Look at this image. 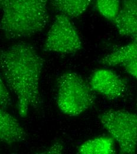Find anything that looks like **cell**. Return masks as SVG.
Segmentation results:
<instances>
[{
	"instance_id": "6da1fadb",
	"label": "cell",
	"mask_w": 137,
	"mask_h": 154,
	"mask_svg": "<svg viewBox=\"0 0 137 154\" xmlns=\"http://www.w3.org/2000/svg\"><path fill=\"white\" fill-rule=\"evenodd\" d=\"M45 60L24 42L0 50V70L7 86L16 96L19 113L26 117L41 105L40 79Z\"/></svg>"
},
{
	"instance_id": "7a4b0ae2",
	"label": "cell",
	"mask_w": 137,
	"mask_h": 154,
	"mask_svg": "<svg viewBox=\"0 0 137 154\" xmlns=\"http://www.w3.org/2000/svg\"><path fill=\"white\" fill-rule=\"evenodd\" d=\"M49 0H0V31L8 39L31 37L42 32L50 16Z\"/></svg>"
},
{
	"instance_id": "3957f363",
	"label": "cell",
	"mask_w": 137,
	"mask_h": 154,
	"mask_svg": "<svg viewBox=\"0 0 137 154\" xmlns=\"http://www.w3.org/2000/svg\"><path fill=\"white\" fill-rule=\"evenodd\" d=\"M56 102L60 110L69 116H77L94 104L95 92L78 74L67 72L57 81Z\"/></svg>"
},
{
	"instance_id": "277c9868",
	"label": "cell",
	"mask_w": 137,
	"mask_h": 154,
	"mask_svg": "<svg viewBox=\"0 0 137 154\" xmlns=\"http://www.w3.org/2000/svg\"><path fill=\"white\" fill-rule=\"evenodd\" d=\"M105 128L115 140L120 148V153L134 154L137 142V116L124 110L109 109L98 116Z\"/></svg>"
},
{
	"instance_id": "5b68a950",
	"label": "cell",
	"mask_w": 137,
	"mask_h": 154,
	"mask_svg": "<svg viewBox=\"0 0 137 154\" xmlns=\"http://www.w3.org/2000/svg\"><path fill=\"white\" fill-rule=\"evenodd\" d=\"M82 48V41L73 23L69 17L59 13L48 32L43 51L73 54Z\"/></svg>"
},
{
	"instance_id": "8992f818",
	"label": "cell",
	"mask_w": 137,
	"mask_h": 154,
	"mask_svg": "<svg viewBox=\"0 0 137 154\" xmlns=\"http://www.w3.org/2000/svg\"><path fill=\"white\" fill-rule=\"evenodd\" d=\"M89 84L95 92L109 100L124 97L128 90L127 81L108 69H100L95 71Z\"/></svg>"
},
{
	"instance_id": "52a82bcc",
	"label": "cell",
	"mask_w": 137,
	"mask_h": 154,
	"mask_svg": "<svg viewBox=\"0 0 137 154\" xmlns=\"http://www.w3.org/2000/svg\"><path fill=\"white\" fill-rule=\"evenodd\" d=\"M137 39H134L133 42L117 48L100 59L99 63L105 66H121L131 76L137 78Z\"/></svg>"
},
{
	"instance_id": "ba28073f",
	"label": "cell",
	"mask_w": 137,
	"mask_h": 154,
	"mask_svg": "<svg viewBox=\"0 0 137 154\" xmlns=\"http://www.w3.org/2000/svg\"><path fill=\"white\" fill-rule=\"evenodd\" d=\"M113 23L121 36L137 39V0H123Z\"/></svg>"
},
{
	"instance_id": "9c48e42d",
	"label": "cell",
	"mask_w": 137,
	"mask_h": 154,
	"mask_svg": "<svg viewBox=\"0 0 137 154\" xmlns=\"http://www.w3.org/2000/svg\"><path fill=\"white\" fill-rule=\"evenodd\" d=\"M27 137L18 120L0 107V145H11L25 140Z\"/></svg>"
},
{
	"instance_id": "30bf717a",
	"label": "cell",
	"mask_w": 137,
	"mask_h": 154,
	"mask_svg": "<svg viewBox=\"0 0 137 154\" xmlns=\"http://www.w3.org/2000/svg\"><path fill=\"white\" fill-rule=\"evenodd\" d=\"M92 0H51L53 8L70 18H78L90 5Z\"/></svg>"
},
{
	"instance_id": "8fae6325",
	"label": "cell",
	"mask_w": 137,
	"mask_h": 154,
	"mask_svg": "<svg viewBox=\"0 0 137 154\" xmlns=\"http://www.w3.org/2000/svg\"><path fill=\"white\" fill-rule=\"evenodd\" d=\"M115 153L114 139L112 137L100 136L88 140L79 148L78 154H113Z\"/></svg>"
},
{
	"instance_id": "7c38bea8",
	"label": "cell",
	"mask_w": 137,
	"mask_h": 154,
	"mask_svg": "<svg viewBox=\"0 0 137 154\" xmlns=\"http://www.w3.org/2000/svg\"><path fill=\"white\" fill-rule=\"evenodd\" d=\"M97 7L102 16L113 22L121 7L120 0H97Z\"/></svg>"
},
{
	"instance_id": "4fadbf2b",
	"label": "cell",
	"mask_w": 137,
	"mask_h": 154,
	"mask_svg": "<svg viewBox=\"0 0 137 154\" xmlns=\"http://www.w3.org/2000/svg\"><path fill=\"white\" fill-rule=\"evenodd\" d=\"M11 105V98L0 70V107L6 110Z\"/></svg>"
},
{
	"instance_id": "5bb4252c",
	"label": "cell",
	"mask_w": 137,
	"mask_h": 154,
	"mask_svg": "<svg viewBox=\"0 0 137 154\" xmlns=\"http://www.w3.org/2000/svg\"><path fill=\"white\" fill-rule=\"evenodd\" d=\"M63 149V146L60 142H56L50 146L49 149L41 154H60L62 153Z\"/></svg>"
}]
</instances>
